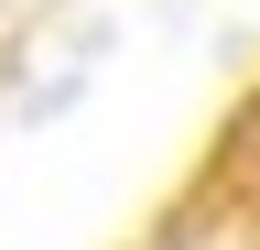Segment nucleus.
<instances>
[{
    "mask_svg": "<svg viewBox=\"0 0 260 250\" xmlns=\"http://www.w3.org/2000/svg\"><path fill=\"white\" fill-rule=\"evenodd\" d=\"M130 250H260V76L217 109V131L184 152Z\"/></svg>",
    "mask_w": 260,
    "mask_h": 250,
    "instance_id": "1",
    "label": "nucleus"
}]
</instances>
